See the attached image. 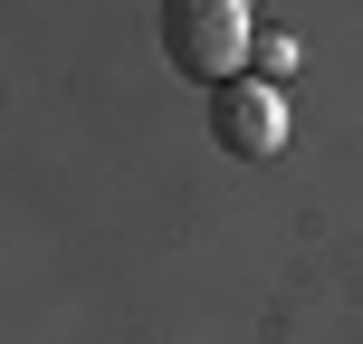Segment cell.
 I'll return each instance as SVG.
<instances>
[{"mask_svg": "<svg viewBox=\"0 0 363 344\" xmlns=\"http://www.w3.org/2000/svg\"><path fill=\"white\" fill-rule=\"evenodd\" d=\"M163 48H172V67L182 77H230L239 67V48H249V10L239 0H172L163 10Z\"/></svg>", "mask_w": 363, "mask_h": 344, "instance_id": "6da1fadb", "label": "cell"}, {"mask_svg": "<svg viewBox=\"0 0 363 344\" xmlns=\"http://www.w3.org/2000/svg\"><path fill=\"white\" fill-rule=\"evenodd\" d=\"M211 134L239 153V163H258V153L287 144V96L277 87H220L211 96Z\"/></svg>", "mask_w": 363, "mask_h": 344, "instance_id": "7a4b0ae2", "label": "cell"}]
</instances>
